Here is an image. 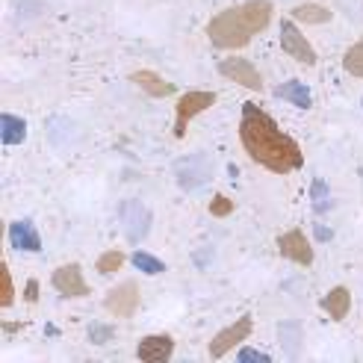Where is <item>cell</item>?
I'll use <instances>...</instances> for the list:
<instances>
[{"instance_id": "6da1fadb", "label": "cell", "mask_w": 363, "mask_h": 363, "mask_svg": "<svg viewBox=\"0 0 363 363\" xmlns=\"http://www.w3.org/2000/svg\"><path fill=\"white\" fill-rule=\"evenodd\" d=\"M240 139L245 154L257 162V166L275 172V174H289L301 169L304 154L298 142L284 133L278 121L269 113H263L257 104H242V118H240Z\"/></svg>"}, {"instance_id": "7a4b0ae2", "label": "cell", "mask_w": 363, "mask_h": 363, "mask_svg": "<svg viewBox=\"0 0 363 363\" xmlns=\"http://www.w3.org/2000/svg\"><path fill=\"white\" fill-rule=\"evenodd\" d=\"M272 18H275L272 0H245V4L222 9L210 18L207 39L219 50H240L272 24Z\"/></svg>"}, {"instance_id": "3957f363", "label": "cell", "mask_w": 363, "mask_h": 363, "mask_svg": "<svg viewBox=\"0 0 363 363\" xmlns=\"http://www.w3.org/2000/svg\"><path fill=\"white\" fill-rule=\"evenodd\" d=\"M216 101H219V95L216 92H186L184 98L177 101V121H174V139H184L186 136V127L195 116L207 113L210 106H216Z\"/></svg>"}, {"instance_id": "277c9868", "label": "cell", "mask_w": 363, "mask_h": 363, "mask_svg": "<svg viewBox=\"0 0 363 363\" xmlns=\"http://www.w3.org/2000/svg\"><path fill=\"white\" fill-rule=\"evenodd\" d=\"M139 301H142L139 284L136 281H121L106 293L104 307H106V313L116 316V319H130L139 311Z\"/></svg>"}, {"instance_id": "5b68a950", "label": "cell", "mask_w": 363, "mask_h": 363, "mask_svg": "<svg viewBox=\"0 0 363 363\" xmlns=\"http://www.w3.org/2000/svg\"><path fill=\"white\" fill-rule=\"evenodd\" d=\"M118 219H121V228H124V237L130 242H142L145 237L151 233V210L139 204V201H121L118 207Z\"/></svg>"}, {"instance_id": "8992f818", "label": "cell", "mask_w": 363, "mask_h": 363, "mask_svg": "<svg viewBox=\"0 0 363 363\" xmlns=\"http://www.w3.org/2000/svg\"><path fill=\"white\" fill-rule=\"evenodd\" d=\"M251 331H254V322H251V316H240L233 325H228L225 331H219L213 340H210V346H207V352H210V357H225L228 352H233L240 346V342H245L248 337H251Z\"/></svg>"}, {"instance_id": "52a82bcc", "label": "cell", "mask_w": 363, "mask_h": 363, "mask_svg": "<svg viewBox=\"0 0 363 363\" xmlns=\"http://www.w3.org/2000/svg\"><path fill=\"white\" fill-rule=\"evenodd\" d=\"M281 48H284V53L289 60H296V62H301V65H316V50H313V45L304 39L301 35V30L293 24V21H281Z\"/></svg>"}, {"instance_id": "ba28073f", "label": "cell", "mask_w": 363, "mask_h": 363, "mask_svg": "<svg viewBox=\"0 0 363 363\" xmlns=\"http://www.w3.org/2000/svg\"><path fill=\"white\" fill-rule=\"evenodd\" d=\"M219 74L228 77L230 83H240L251 92H263V74L254 68L251 60H240V57H230L219 62Z\"/></svg>"}, {"instance_id": "9c48e42d", "label": "cell", "mask_w": 363, "mask_h": 363, "mask_svg": "<svg viewBox=\"0 0 363 363\" xmlns=\"http://www.w3.org/2000/svg\"><path fill=\"white\" fill-rule=\"evenodd\" d=\"M50 284H53V289H57L60 296H65V298H86V296H89V284H86L83 269H80L77 263L60 266L57 272H53Z\"/></svg>"}, {"instance_id": "30bf717a", "label": "cell", "mask_w": 363, "mask_h": 363, "mask_svg": "<svg viewBox=\"0 0 363 363\" xmlns=\"http://www.w3.org/2000/svg\"><path fill=\"white\" fill-rule=\"evenodd\" d=\"M278 251H281V257L286 260H293L298 266H311L313 263V245L311 240L304 237V230H286L278 237Z\"/></svg>"}, {"instance_id": "8fae6325", "label": "cell", "mask_w": 363, "mask_h": 363, "mask_svg": "<svg viewBox=\"0 0 363 363\" xmlns=\"http://www.w3.org/2000/svg\"><path fill=\"white\" fill-rule=\"evenodd\" d=\"M174 354V340L169 334H151L142 337L136 346V357L145 363H166Z\"/></svg>"}, {"instance_id": "7c38bea8", "label": "cell", "mask_w": 363, "mask_h": 363, "mask_svg": "<svg viewBox=\"0 0 363 363\" xmlns=\"http://www.w3.org/2000/svg\"><path fill=\"white\" fill-rule=\"evenodd\" d=\"M130 83H136V89H142L148 98H169L174 95V83H169L166 77H160L151 68H139L130 74Z\"/></svg>"}, {"instance_id": "4fadbf2b", "label": "cell", "mask_w": 363, "mask_h": 363, "mask_svg": "<svg viewBox=\"0 0 363 363\" xmlns=\"http://www.w3.org/2000/svg\"><path fill=\"white\" fill-rule=\"evenodd\" d=\"M9 245L15 251L39 254L42 251V237H39V230H35L33 222H12L9 225Z\"/></svg>"}, {"instance_id": "5bb4252c", "label": "cell", "mask_w": 363, "mask_h": 363, "mask_svg": "<svg viewBox=\"0 0 363 363\" xmlns=\"http://www.w3.org/2000/svg\"><path fill=\"white\" fill-rule=\"evenodd\" d=\"M322 311L328 313L334 322H342L349 316V311H352V293L346 286H334V289H328L325 293V298H322Z\"/></svg>"}, {"instance_id": "9a60e30c", "label": "cell", "mask_w": 363, "mask_h": 363, "mask_svg": "<svg viewBox=\"0 0 363 363\" xmlns=\"http://www.w3.org/2000/svg\"><path fill=\"white\" fill-rule=\"evenodd\" d=\"M275 95L284 98V101H289L293 106H298V110H311V106H313L311 89H307L304 83H298V80H286V83H281V86L275 89Z\"/></svg>"}, {"instance_id": "2e32d148", "label": "cell", "mask_w": 363, "mask_h": 363, "mask_svg": "<svg viewBox=\"0 0 363 363\" xmlns=\"http://www.w3.org/2000/svg\"><path fill=\"white\" fill-rule=\"evenodd\" d=\"M27 139V121L12 113H4L0 118V142L4 145H21Z\"/></svg>"}, {"instance_id": "e0dca14e", "label": "cell", "mask_w": 363, "mask_h": 363, "mask_svg": "<svg viewBox=\"0 0 363 363\" xmlns=\"http://www.w3.org/2000/svg\"><path fill=\"white\" fill-rule=\"evenodd\" d=\"M293 18L301 24H328L334 18V12L328 6H322V4H298L293 9Z\"/></svg>"}, {"instance_id": "ac0fdd59", "label": "cell", "mask_w": 363, "mask_h": 363, "mask_svg": "<svg viewBox=\"0 0 363 363\" xmlns=\"http://www.w3.org/2000/svg\"><path fill=\"white\" fill-rule=\"evenodd\" d=\"M342 68H346V74L363 80V39L354 42V45L346 50V57H342Z\"/></svg>"}, {"instance_id": "d6986e66", "label": "cell", "mask_w": 363, "mask_h": 363, "mask_svg": "<svg viewBox=\"0 0 363 363\" xmlns=\"http://www.w3.org/2000/svg\"><path fill=\"white\" fill-rule=\"evenodd\" d=\"M130 260H133V266L139 272H145V275H162V272H166V263L157 260L154 254H148V251H133Z\"/></svg>"}, {"instance_id": "ffe728a7", "label": "cell", "mask_w": 363, "mask_h": 363, "mask_svg": "<svg viewBox=\"0 0 363 363\" xmlns=\"http://www.w3.org/2000/svg\"><path fill=\"white\" fill-rule=\"evenodd\" d=\"M311 201H313V210L316 213H328L331 210V192H328V186H325V180L322 177H316L313 180V186H311Z\"/></svg>"}, {"instance_id": "44dd1931", "label": "cell", "mask_w": 363, "mask_h": 363, "mask_svg": "<svg viewBox=\"0 0 363 363\" xmlns=\"http://www.w3.org/2000/svg\"><path fill=\"white\" fill-rule=\"evenodd\" d=\"M95 266H98L101 275H116V272H121V266H124V254L116 251V248L113 251H104Z\"/></svg>"}, {"instance_id": "7402d4cb", "label": "cell", "mask_w": 363, "mask_h": 363, "mask_svg": "<svg viewBox=\"0 0 363 363\" xmlns=\"http://www.w3.org/2000/svg\"><path fill=\"white\" fill-rule=\"evenodd\" d=\"M15 301V284H12V272L6 263H0V307H9Z\"/></svg>"}, {"instance_id": "603a6c76", "label": "cell", "mask_w": 363, "mask_h": 363, "mask_svg": "<svg viewBox=\"0 0 363 363\" xmlns=\"http://www.w3.org/2000/svg\"><path fill=\"white\" fill-rule=\"evenodd\" d=\"M89 340H92V342H98V346H104V342H110L113 337H116V328H113V325H101V322H92V325H89Z\"/></svg>"}, {"instance_id": "cb8c5ba5", "label": "cell", "mask_w": 363, "mask_h": 363, "mask_svg": "<svg viewBox=\"0 0 363 363\" xmlns=\"http://www.w3.org/2000/svg\"><path fill=\"white\" fill-rule=\"evenodd\" d=\"M230 213H233V201L228 195H216L210 201V216H216V219H228Z\"/></svg>"}, {"instance_id": "d4e9b609", "label": "cell", "mask_w": 363, "mask_h": 363, "mask_svg": "<svg viewBox=\"0 0 363 363\" xmlns=\"http://www.w3.org/2000/svg\"><path fill=\"white\" fill-rule=\"evenodd\" d=\"M240 360L242 363H269L272 357L266 352H257V349H240Z\"/></svg>"}, {"instance_id": "484cf974", "label": "cell", "mask_w": 363, "mask_h": 363, "mask_svg": "<svg viewBox=\"0 0 363 363\" xmlns=\"http://www.w3.org/2000/svg\"><path fill=\"white\" fill-rule=\"evenodd\" d=\"M24 298H27L30 304L39 301V281H35V278H30V281H27V286H24Z\"/></svg>"}, {"instance_id": "4316f807", "label": "cell", "mask_w": 363, "mask_h": 363, "mask_svg": "<svg viewBox=\"0 0 363 363\" xmlns=\"http://www.w3.org/2000/svg\"><path fill=\"white\" fill-rule=\"evenodd\" d=\"M316 240H331V230L328 228H316Z\"/></svg>"}]
</instances>
